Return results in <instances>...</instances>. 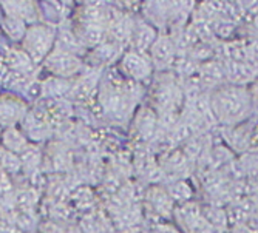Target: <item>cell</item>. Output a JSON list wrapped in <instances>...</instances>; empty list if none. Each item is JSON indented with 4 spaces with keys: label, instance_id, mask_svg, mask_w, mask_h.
Returning a JSON list of instances; mask_svg holds the SVG:
<instances>
[{
    "label": "cell",
    "instance_id": "cell-3",
    "mask_svg": "<svg viewBox=\"0 0 258 233\" xmlns=\"http://www.w3.org/2000/svg\"><path fill=\"white\" fill-rule=\"evenodd\" d=\"M46 68L54 74V77H70L76 74L81 69V60L75 56L65 51H53L46 59Z\"/></svg>",
    "mask_w": 258,
    "mask_h": 233
},
{
    "label": "cell",
    "instance_id": "cell-18",
    "mask_svg": "<svg viewBox=\"0 0 258 233\" xmlns=\"http://www.w3.org/2000/svg\"><path fill=\"white\" fill-rule=\"evenodd\" d=\"M132 31H133V27L130 25L127 19L116 20L110 28V33L113 34L114 40H122L124 37L132 36Z\"/></svg>",
    "mask_w": 258,
    "mask_h": 233
},
{
    "label": "cell",
    "instance_id": "cell-14",
    "mask_svg": "<svg viewBox=\"0 0 258 233\" xmlns=\"http://www.w3.org/2000/svg\"><path fill=\"white\" fill-rule=\"evenodd\" d=\"M155 124H156V119H155V116L152 114L150 110H143L139 114V118H138V131L143 134L144 137L150 136L155 130Z\"/></svg>",
    "mask_w": 258,
    "mask_h": 233
},
{
    "label": "cell",
    "instance_id": "cell-1",
    "mask_svg": "<svg viewBox=\"0 0 258 233\" xmlns=\"http://www.w3.org/2000/svg\"><path fill=\"white\" fill-rule=\"evenodd\" d=\"M214 110L224 122H235L243 119L249 111L247 93L238 87L220 90L214 98Z\"/></svg>",
    "mask_w": 258,
    "mask_h": 233
},
{
    "label": "cell",
    "instance_id": "cell-20",
    "mask_svg": "<svg viewBox=\"0 0 258 233\" xmlns=\"http://www.w3.org/2000/svg\"><path fill=\"white\" fill-rule=\"evenodd\" d=\"M20 161H22V167L23 169H28V170L36 169L37 164H39V151L36 148H33V147H27L25 151L22 153Z\"/></svg>",
    "mask_w": 258,
    "mask_h": 233
},
{
    "label": "cell",
    "instance_id": "cell-23",
    "mask_svg": "<svg viewBox=\"0 0 258 233\" xmlns=\"http://www.w3.org/2000/svg\"><path fill=\"white\" fill-rule=\"evenodd\" d=\"M155 233H179L173 225H169V224H161L155 228Z\"/></svg>",
    "mask_w": 258,
    "mask_h": 233
},
{
    "label": "cell",
    "instance_id": "cell-19",
    "mask_svg": "<svg viewBox=\"0 0 258 233\" xmlns=\"http://www.w3.org/2000/svg\"><path fill=\"white\" fill-rule=\"evenodd\" d=\"M116 50H118V46L114 43H101L98 46V50L95 51V56H96L98 62H110L114 59L116 53H118Z\"/></svg>",
    "mask_w": 258,
    "mask_h": 233
},
{
    "label": "cell",
    "instance_id": "cell-12",
    "mask_svg": "<svg viewBox=\"0 0 258 233\" xmlns=\"http://www.w3.org/2000/svg\"><path fill=\"white\" fill-rule=\"evenodd\" d=\"M81 39L88 45H101L104 39V27L102 25H93V23H85L82 28Z\"/></svg>",
    "mask_w": 258,
    "mask_h": 233
},
{
    "label": "cell",
    "instance_id": "cell-17",
    "mask_svg": "<svg viewBox=\"0 0 258 233\" xmlns=\"http://www.w3.org/2000/svg\"><path fill=\"white\" fill-rule=\"evenodd\" d=\"M68 87L70 85L67 84V81H63L60 77H51L42 85V91L45 95L59 96V95H63L65 91H68Z\"/></svg>",
    "mask_w": 258,
    "mask_h": 233
},
{
    "label": "cell",
    "instance_id": "cell-4",
    "mask_svg": "<svg viewBox=\"0 0 258 233\" xmlns=\"http://www.w3.org/2000/svg\"><path fill=\"white\" fill-rule=\"evenodd\" d=\"M121 69L127 77H130L133 81H143L150 76L152 65L141 53L128 51L124 54V57L121 60Z\"/></svg>",
    "mask_w": 258,
    "mask_h": 233
},
{
    "label": "cell",
    "instance_id": "cell-6",
    "mask_svg": "<svg viewBox=\"0 0 258 233\" xmlns=\"http://www.w3.org/2000/svg\"><path fill=\"white\" fill-rule=\"evenodd\" d=\"M132 37H133L135 46L139 50L138 53H143L153 45V42L156 40V33L147 22L139 20L133 25Z\"/></svg>",
    "mask_w": 258,
    "mask_h": 233
},
{
    "label": "cell",
    "instance_id": "cell-5",
    "mask_svg": "<svg viewBox=\"0 0 258 233\" xmlns=\"http://www.w3.org/2000/svg\"><path fill=\"white\" fill-rule=\"evenodd\" d=\"M150 54H152V62L159 66H169L175 57V46L169 37H159L153 42L150 46Z\"/></svg>",
    "mask_w": 258,
    "mask_h": 233
},
{
    "label": "cell",
    "instance_id": "cell-21",
    "mask_svg": "<svg viewBox=\"0 0 258 233\" xmlns=\"http://www.w3.org/2000/svg\"><path fill=\"white\" fill-rule=\"evenodd\" d=\"M17 202L19 205L25 207V208H30L36 204V193L33 190H27V192H22L19 196H17Z\"/></svg>",
    "mask_w": 258,
    "mask_h": 233
},
{
    "label": "cell",
    "instance_id": "cell-2",
    "mask_svg": "<svg viewBox=\"0 0 258 233\" xmlns=\"http://www.w3.org/2000/svg\"><path fill=\"white\" fill-rule=\"evenodd\" d=\"M54 42V31L46 25H33L27 28L23 37V51L33 62H39L50 54Z\"/></svg>",
    "mask_w": 258,
    "mask_h": 233
},
{
    "label": "cell",
    "instance_id": "cell-8",
    "mask_svg": "<svg viewBox=\"0 0 258 233\" xmlns=\"http://www.w3.org/2000/svg\"><path fill=\"white\" fill-rule=\"evenodd\" d=\"M23 111V105L14 99H2L0 101V124L13 125Z\"/></svg>",
    "mask_w": 258,
    "mask_h": 233
},
{
    "label": "cell",
    "instance_id": "cell-13",
    "mask_svg": "<svg viewBox=\"0 0 258 233\" xmlns=\"http://www.w3.org/2000/svg\"><path fill=\"white\" fill-rule=\"evenodd\" d=\"M5 31L8 33L10 37H13V40H20L25 37V33H27V28L23 25V20L22 19H17V17H13L10 16L7 20H5Z\"/></svg>",
    "mask_w": 258,
    "mask_h": 233
},
{
    "label": "cell",
    "instance_id": "cell-24",
    "mask_svg": "<svg viewBox=\"0 0 258 233\" xmlns=\"http://www.w3.org/2000/svg\"><path fill=\"white\" fill-rule=\"evenodd\" d=\"M0 139H2V131H0Z\"/></svg>",
    "mask_w": 258,
    "mask_h": 233
},
{
    "label": "cell",
    "instance_id": "cell-9",
    "mask_svg": "<svg viewBox=\"0 0 258 233\" xmlns=\"http://www.w3.org/2000/svg\"><path fill=\"white\" fill-rule=\"evenodd\" d=\"M7 62L16 73H20V74L28 73L33 68V60L23 50H10L7 56Z\"/></svg>",
    "mask_w": 258,
    "mask_h": 233
},
{
    "label": "cell",
    "instance_id": "cell-16",
    "mask_svg": "<svg viewBox=\"0 0 258 233\" xmlns=\"http://www.w3.org/2000/svg\"><path fill=\"white\" fill-rule=\"evenodd\" d=\"M150 202L155 207V210L162 215H167L169 210L172 208V199L166 193H162L159 190H153L150 193Z\"/></svg>",
    "mask_w": 258,
    "mask_h": 233
},
{
    "label": "cell",
    "instance_id": "cell-11",
    "mask_svg": "<svg viewBox=\"0 0 258 233\" xmlns=\"http://www.w3.org/2000/svg\"><path fill=\"white\" fill-rule=\"evenodd\" d=\"M158 91V104L162 110H172L176 102V87L173 85H162Z\"/></svg>",
    "mask_w": 258,
    "mask_h": 233
},
{
    "label": "cell",
    "instance_id": "cell-15",
    "mask_svg": "<svg viewBox=\"0 0 258 233\" xmlns=\"http://www.w3.org/2000/svg\"><path fill=\"white\" fill-rule=\"evenodd\" d=\"M96 82H98V77H90V76H87V77L81 79L73 87V96H76V99H79V101L87 99L91 95L93 88L96 87Z\"/></svg>",
    "mask_w": 258,
    "mask_h": 233
},
{
    "label": "cell",
    "instance_id": "cell-22",
    "mask_svg": "<svg viewBox=\"0 0 258 233\" xmlns=\"http://www.w3.org/2000/svg\"><path fill=\"white\" fill-rule=\"evenodd\" d=\"M184 189H187V185L185 184H182V182H179V184H176L175 187L172 189V198H175V199H185V198H189L190 196V193H184Z\"/></svg>",
    "mask_w": 258,
    "mask_h": 233
},
{
    "label": "cell",
    "instance_id": "cell-10",
    "mask_svg": "<svg viewBox=\"0 0 258 233\" xmlns=\"http://www.w3.org/2000/svg\"><path fill=\"white\" fill-rule=\"evenodd\" d=\"M0 167L10 175H16L22 169V161L16 153H11L5 148H0Z\"/></svg>",
    "mask_w": 258,
    "mask_h": 233
},
{
    "label": "cell",
    "instance_id": "cell-7",
    "mask_svg": "<svg viewBox=\"0 0 258 233\" xmlns=\"http://www.w3.org/2000/svg\"><path fill=\"white\" fill-rule=\"evenodd\" d=\"M2 144H4V148L11 151V153H23L25 148L28 147V142H27V137L23 136L17 128L14 127H10L7 128L4 133H2Z\"/></svg>",
    "mask_w": 258,
    "mask_h": 233
}]
</instances>
